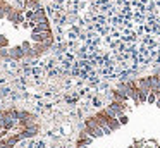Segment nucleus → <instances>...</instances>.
Wrapping results in <instances>:
<instances>
[{"label":"nucleus","mask_w":160,"mask_h":148,"mask_svg":"<svg viewBox=\"0 0 160 148\" xmlns=\"http://www.w3.org/2000/svg\"><path fill=\"white\" fill-rule=\"evenodd\" d=\"M119 120H121V124L124 126V124H128V122H129V117L126 115V114H122V115H119Z\"/></svg>","instance_id":"obj_4"},{"label":"nucleus","mask_w":160,"mask_h":148,"mask_svg":"<svg viewBox=\"0 0 160 148\" xmlns=\"http://www.w3.org/2000/svg\"><path fill=\"white\" fill-rule=\"evenodd\" d=\"M155 105H157V107H158V109H160V96H158V98H157V102H155Z\"/></svg>","instance_id":"obj_5"},{"label":"nucleus","mask_w":160,"mask_h":148,"mask_svg":"<svg viewBox=\"0 0 160 148\" xmlns=\"http://www.w3.org/2000/svg\"><path fill=\"white\" fill-rule=\"evenodd\" d=\"M157 98H158V95H157V93H153V91H150V93H148V100H146V103H150V105H152V103L157 102Z\"/></svg>","instance_id":"obj_3"},{"label":"nucleus","mask_w":160,"mask_h":148,"mask_svg":"<svg viewBox=\"0 0 160 148\" xmlns=\"http://www.w3.org/2000/svg\"><path fill=\"white\" fill-rule=\"evenodd\" d=\"M158 96H160V95H158Z\"/></svg>","instance_id":"obj_6"},{"label":"nucleus","mask_w":160,"mask_h":148,"mask_svg":"<svg viewBox=\"0 0 160 148\" xmlns=\"http://www.w3.org/2000/svg\"><path fill=\"white\" fill-rule=\"evenodd\" d=\"M11 57L16 59V60H19V59L24 57V50H22V47H14L11 50Z\"/></svg>","instance_id":"obj_1"},{"label":"nucleus","mask_w":160,"mask_h":148,"mask_svg":"<svg viewBox=\"0 0 160 148\" xmlns=\"http://www.w3.org/2000/svg\"><path fill=\"white\" fill-rule=\"evenodd\" d=\"M24 7H26V9H31V10H38L40 9V3L36 2V0H26Z\"/></svg>","instance_id":"obj_2"}]
</instances>
